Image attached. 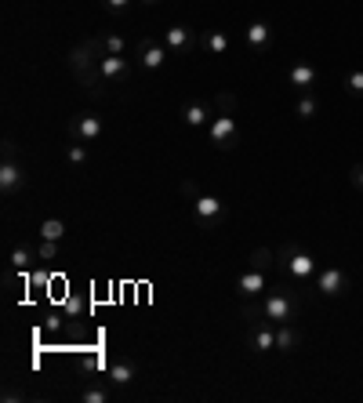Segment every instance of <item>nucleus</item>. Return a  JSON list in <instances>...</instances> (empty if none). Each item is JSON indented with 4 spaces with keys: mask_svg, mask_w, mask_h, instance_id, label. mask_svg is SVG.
I'll return each mask as SVG.
<instances>
[{
    "mask_svg": "<svg viewBox=\"0 0 363 403\" xmlns=\"http://www.w3.org/2000/svg\"><path fill=\"white\" fill-rule=\"evenodd\" d=\"M69 73L80 80V88H84L91 98H102L106 95V84L109 80L102 76V66H98V58H95V51L88 48V40H80L76 48H69Z\"/></svg>",
    "mask_w": 363,
    "mask_h": 403,
    "instance_id": "1",
    "label": "nucleus"
},
{
    "mask_svg": "<svg viewBox=\"0 0 363 403\" xmlns=\"http://www.w3.org/2000/svg\"><path fill=\"white\" fill-rule=\"evenodd\" d=\"M22 185H26V171H22V164H19L15 142L8 138V142H4V164H0V193H4V196H15Z\"/></svg>",
    "mask_w": 363,
    "mask_h": 403,
    "instance_id": "2",
    "label": "nucleus"
},
{
    "mask_svg": "<svg viewBox=\"0 0 363 403\" xmlns=\"http://www.w3.org/2000/svg\"><path fill=\"white\" fill-rule=\"evenodd\" d=\"M66 131H69L73 142H95V138L106 135V124H102V116H95V113H76V116H69Z\"/></svg>",
    "mask_w": 363,
    "mask_h": 403,
    "instance_id": "3",
    "label": "nucleus"
},
{
    "mask_svg": "<svg viewBox=\"0 0 363 403\" xmlns=\"http://www.w3.org/2000/svg\"><path fill=\"white\" fill-rule=\"evenodd\" d=\"M208 138H211L215 149H236V146H240V128H236V120L215 113L211 124H208Z\"/></svg>",
    "mask_w": 363,
    "mask_h": 403,
    "instance_id": "4",
    "label": "nucleus"
},
{
    "mask_svg": "<svg viewBox=\"0 0 363 403\" xmlns=\"http://www.w3.org/2000/svg\"><path fill=\"white\" fill-rule=\"evenodd\" d=\"M349 276L338 269V265H327V269H319L316 272V291L324 295V298H342V295H349Z\"/></svg>",
    "mask_w": 363,
    "mask_h": 403,
    "instance_id": "5",
    "label": "nucleus"
},
{
    "mask_svg": "<svg viewBox=\"0 0 363 403\" xmlns=\"http://www.w3.org/2000/svg\"><path fill=\"white\" fill-rule=\"evenodd\" d=\"M193 218L200 222V225H208V229H215L222 218H225V204L218 196H208V193H200L196 200H193Z\"/></svg>",
    "mask_w": 363,
    "mask_h": 403,
    "instance_id": "6",
    "label": "nucleus"
},
{
    "mask_svg": "<svg viewBox=\"0 0 363 403\" xmlns=\"http://www.w3.org/2000/svg\"><path fill=\"white\" fill-rule=\"evenodd\" d=\"M135 51H138V66H142V69H149V73H153V69H160V66L168 62V48L160 44V40H153V36H142Z\"/></svg>",
    "mask_w": 363,
    "mask_h": 403,
    "instance_id": "7",
    "label": "nucleus"
},
{
    "mask_svg": "<svg viewBox=\"0 0 363 403\" xmlns=\"http://www.w3.org/2000/svg\"><path fill=\"white\" fill-rule=\"evenodd\" d=\"M164 48H168L171 55H189V51L196 48V33H193L189 26H171L168 36H164Z\"/></svg>",
    "mask_w": 363,
    "mask_h": 403,
    "instance_id": "8",
    "label": "nucleus"
},
{
    "mask_svg": "<svg viewBox=\"0 0 363 403\" xmlns=\"http://www.w3.org/2000/svg\"><path fill=\"white\" fill-rule=\"evenodd\" d=\"M247 345L255 349V352H269V349H276V324H255L251 327V335H247Z\"/></svg>",
    "mask_w": 363,
    "mask_h": 403,
    "instance_id": "9",
    "label": "nucleus"
},
{
    "mask_svg": "<svg viewBox=\"0 0 363 403\" xmlns=\"http://www.w3.org/2000/svg\"><path fill=\"white\" fill-rule=\"evenodd\" d=\"M98 66H102V76L109 80V84H120V80L131 76V62H128L124 55H106Z\"/></svg>",
    "mask_w": 363,
    "mask_h": 403,
    "instance_id": "10",
    "label": "nucleus"
},
{
    "mask_svg": "<svg viewBox=\"0 0 363 403\" xmlns=\"http://www.w3.org/2000/svg\"><path fill=\"white\" fill-rule=\"evenodd\" d=\"M236 291H240V298H258V295L265 291V272H258V269H247L244 276L236 280Z\"/></svg>",
    "mask_w": 363,
    "mask_h": 403,
    "instance_id": "11",
    "label": "nucleus"
},
{
    "mask_svg": "<svg viewBox=\"0 0 363 403\" xmlns=\"http://www.w3.org/2000/svg\"><path fill=\"white\" fill-rule=\"evenodd\" d=\"M287 272H291V280H312V272H316V258L309 255V251H298L291 262H287Z\"/></svg>",
    "mask_w": 363,
    "mask_h": 403,
    "instance_id": "12",
    "label": "nucleus"
},
{
    "mask_svg": "<svg viewBox=\"0 0 363 403\" xmlns=\"http://www.w3.org/2000/svg\"><path fill=\"white\" fill-rule=\"evenodd\" d=\"M287 80H291V88H298V91H312V84H316V69H312L309 62H295Z\"/></svg>",
    "mask_w": 363,
    "mask_h": 403,
    "instance_id": "13",
    "label": "nucleus"
},
{
    "mask_svg": "<svg viewBox=\"0 0 363 403\" xmlns=\"http://www.w3.org/2000/svg\"><path fill=\"white\" fill-rule=\"evenodd\" d=\"M298 345H302V335L291 324H276V349L280 352H295Z\"/></svg>",
    "mask_w": 363,
    "mask_h": 403,
    "instance_id": "14",
    "label": "nucleus"
},
{
    "mask_svg": "<svg viewBox=\"0 0 363 403\" xmlns=\"http://www.w3.org/2000/svg\"><path fill=\"white\" fill-rule=\"evenodd\" d=\"M208 116H211V113H208L204 102H189V106L182 109V124H185V128H204Z\"/></svg>",
    "mask_w": 363,
    "mask_h": 403,
    "instance_id": "15",
    "label": "nucleus"
},
{
    "mask_svg": "<svg viewBox=\"0 0 363 403\" xmlns=\"http://www.w3.org/2000/svg\"><path fill=\"white\" fill-rule=\"evenodd\" d=\"M109 382L113 385H131L135 382V364L131 359H116V364H109Z\"/></svg>",
    "mask_w": 363,
    "mask_h": 403,
    "instance_id": "16",
    "label": "nucleus"
},
{
    "mask_svg": "<svg viewBox=\"0 0 363 403\" xmlns=\"http://www.w3.org/2000/svg\"><path fill=\"white\" fill-rule=\"evenodd\" d=\"M269 36H272V29L265 26V22H251L247 26V33H244V40L255 48V51H262V48H269Z\"/></svg>",
    "mask_w": 363,
    "mask_h": 403,
    "instance_id": "17",
    "label": "nucleus"
},
{
    "mask_svg": "<svg viewBox=\"0 0 363 403\" xmlns=\"http://www.w3.org/2000/svg\"><path fill=\"white\" fill-rule=\"evenodd\" d=\"M204 51H208V55H225V51H229V33L211 29V33L204 36Z\"/></svg>",
    "mask_w": 363,
    "mask_h": 403,
    "instance_id": "18",
    "label": "nucleus"
},
{
    "mask_svg": "<svg viewBox=\"0 0 363 403\" xmlns=\"http://www.w3.org/2000/svg\"><path fill=\"white\" fill-rule=\"evenodd\" d=\"M66 236V222L62 218H44L40 222V240H62Z\"/></svg>",
    "mask_w": 363,
    "mask_h": 403,
    "instance_id": "19",
    "label": "nucleus"
},
{
    "mask_svg": "<svg viewBox=\"0 0 363 403\" xmlns=\"http://www.w3.org/2000/svg\"><path fill=\"white\" fill-rule=\"evenodd\" d=\"M295 113H298V120H312V116L319 113V102H316V95H309V91H302V98H298V106H295Z\"/></svg>",
    "mask_w": 363,
    "mask_h": 403,
    "instance_id": "20",
    "label": "nucleus"
},
{
    "mask_svg": "<svg viewBox=\"0 0 363 403\" xmlns=\"http://www.w3.org/2000/svg\"><path fill=\"white\" fill-rule=\"evenodd\" d=\"M272 262H276V251H269V248H255V251H251V269L269 272V269H272Z\"/></svg>",
    "mask_w": 363,
    "mask_h": 403,
    "instance_id": "21",
    "label": "nucleus"
},
{
    "mask_svg": "<svg viewBox=\"0 0 363 403\" xmlns=\"http://www.w3.org/2000/svg\"><path fill=\"white\" fill-rule=\"evenodd\" d=\"M109 399V385H88L80 392V403H106Z\"/></svg>",
    "mask_w": 363,
    "mask_h": 403,
    "instance_id": "22",
    "label": "nucleus"
},
{
    "mask_svg": "<svg viewBox=\"0 0 363 403\" xmlns=\"http://www.w3.org/2000/svg\"><path fill=\"white\" fill-rule=\"evenodd\" d=\"M215 109H218L222 116H232V113H236V95H232V91H218V95H215Z\"/></svg>",
    "mask_w": 363,
    "mask_h": 403,
    "instance_id": "23",
    "label": "nucleus"
},
{
    "mask_svg": "<svg viewBox=\"0 0 363 403\" xmlns=\"http://www.w3.org/2000/svg\"><path fill=\"white\" fill-rule=\"evenodd\" d=\"M102 44H106V55H124V36H120V33H106L102 36Z\"/></svg>",
    "mask_w": 363,
    "mask_h": 403,
    "instance_id": "24",
    "label": "nucleus"
},
{
    "mask_svg": "<svg viewBox=\"0 0 363 403\" xmlns=\"http://www.w3.org/2000/svg\"><path fill=\"white\" fill-rule=\"evenodd\" d=\"M36 258H40V262H55V258H58V240H40Z\"/></svg>",
    "mask_w": 363,
    "mask_h": 403,
    "instance_id": "25",
    "label": "nucleus"
},
{
    "mask_svg": "<svg viewBox=\"0 0 363 403\" xmlns=\"http://www.w3.org/2000/svg\"><path fill=\"white\" fill-rule=\"evenodd\" d=\"M66 316H69V320L88 316V302H84V298H76V295H69V298H66Z\"/></svg>",
    "mask_w": 363,
    "mask_h": 403,
    "instance_id": "26",
    "label": "nucleus"
},
{
    "mask_svg": "<svg viewBox=\"0 0 363 403\" xmlns=\"http://www.w3.org/2000/svg\"><path fill=\"white\" fill-rule=\"evenodd\" d=\"M298 251H302V248L295 244V240H291V244H284V248H280V251H276V262H280V269H287V262H291Z\"/></svg>",
    "mask_w": 363,
    "mask_h": 403,
    "instance_id": "27",
    "label": "nucleus"
},
{
    "mask_svg": "<svg viewBox=\"0 0 363 403\" xmlns=\"http://www.w3.org/2000/svg\"><path fill=\"white\" fill-rule=\"evenodd\" d=\"M66 156H69V164H88V149H84V142H73Z\"/></svg>",
    "mask_w": 363,
    "mask_h": 403,
    "instance_id": "28",
    "label": "nucleus"
},
{
    "mask_svg": "<svg viewBox=\"0 0 363 403\" xmlns=\"http://www.w3.org/2000/svg\"><path fill=\"white\" fill-rule=\"evenodd\" d=\"M345 88H349L352 95H363V69H352V73L345 76Z\"/></svg>",
    "mask_w": 363,
    "mask_h": 403,
    "instance_id": "29",
    "label": "nucleus"
},
{
    "mask_svg": "<svg viewBox=\"0 0 363 403\" xmlns=\"http://www.w3.org/2000/svg\"><path fill=\"white\" fill-rule=\"evenodd\" d=\"M26 265H29V251L15 244V248H11V269H26Z\"/></svg>",
    "mask_w": 363,
    "mask_h": 403,
    "instance_id": "30",
    "label": "nucleus"
},
{
    "mask_svg": "<svg viewBox=\"0 0 363 403\" xmlns=\"http://www.w3.org/2000/svg\"><path fill=\"white\" fill-rule=\"evenodd\" d=\"M131 4H135V0H102V8H106V11H113V15H124Z\"/></svg>",
    "mask_w": 363,
    "mask_h": 403,
    "instance_id": "31",
    "label": "nucleus"
},
{
    "mask_svg": "<svg viewBox=\"0 0 363 403\" xmlns=\"http://www.w3.org/2000/svg\"><path fill=\"white\" fill-rule=\"evenodd\" d=\"M182 196H185V200H196V196H200V185L185 178V182H182Z\"/></svg>",
    "mask_w": 363,
    "mask_h": 403,
    "instance_id": "32",
    "label": "nucleus"
},
{
    "mask_svg": "<svg viewBox=\"0 0 363 403\" xmlns=\"http://www.w3.org/2000/svg\"><path fill=\"white\" fill-rule=\"evenodd\" d=\"M62 324H66V316H62V312H55V316H48V331H58Z\"/></svg>",
    "mask_w": 363,
    "mask_h": 403,
    "instance_id": "33",
    "label": "nucleus"
},
{
    "mask_svg": "<svg viewBox=\"0 0 363 403\" xmlns=\"http://www.w3.org/2000/svg\"><path fill=\"white\" fill-rule=\"evenodd\" d=\"M349 178H352V185H356V189H363V164H359V168H352V175H349Z\"/></svg>",
    "mask_w": 363,
    "mask_h": 403,
    "instance_id": "34",
    "label": "nucleus"
},
{
    "mask_svg": "<svg viewBox=\"0 0 363 403\" xmlns=\"http://www.w3.org/2000/svg\"><path fill=\"white\" fill-rule=\"evenodd\" d=\"M138 4H145V8H156V4H160V0H138Z\"/></svg>",
    "mask_w": 363,
    "mask_h": 403,
    "instance_id": "35",
    "label": "nucleus"
}]
</instances>
